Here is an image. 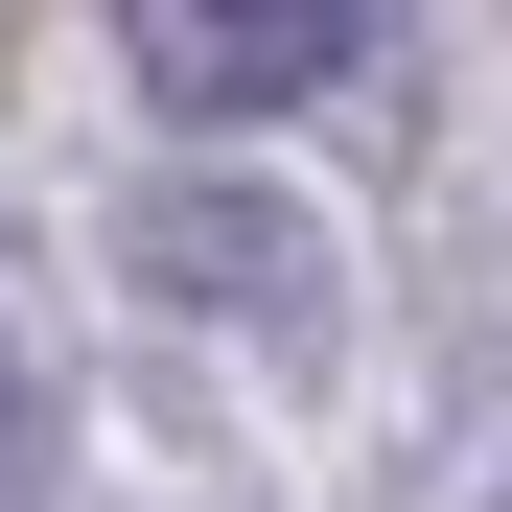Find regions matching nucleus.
Returning <instances> with one entry per match:
<instances>
[{"label": "nucleus", "mask_w": 512, "mask_h": 512, "mask_svg": "<svg viewBox=\"0 0 512 512\" xmlns=\"http://www.w3.org/2000/svg\"><path fill=\"white\" fill-rule=\"evenodd\" d=\"M140 280L187 303V326H256V350H303L326 326V210L303 187H233V163H187V187H140Z\"/></svg>", "instance_id": "nucleus-1"}, {"label": "nucleus", "mask_w": 512, "mask_h": 512, "mask_svg": "<svg viewBox=\"0 0 512 512\" xmlns=\"http://www.w3.org/2000/svg\"><path fill=\"white\" fill-rule=\"evenodd\" d=\"M350 70V0H140V94L163 117H280Z\"/></svg>", "instance_id": "nucleus-2"}, {"label": "nucleus", "mask_w": 512, "mask_h": 512, "mask_svg": "<svg viewBox=\"0 0 512 512\" xmlns=\"http://www.w3.org/2000/svg\"><path fill=\"white\" fill-rule=\"evenodd\" d=\"M24 466H47V373L0 350V489H24Z\"/></svg>", "instance_id": "nucleus-3"}, {"label": "nucleus", "mask_w": 512, "mask_h": 512, "mask_svg": "<svg viewBox=\"0 0 512 512\" xmlns=\"http://www.w3.org/2000/svg\"><path fill=\"white\" fill-rule=\"evenodd\" d=\"M489 512H512V489H489Z\"/></svg>", "instance_id": "nucleus-4"}]
</instances>
